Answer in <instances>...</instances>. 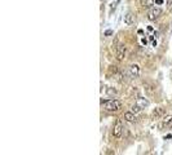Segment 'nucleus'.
<instances>
[{
	"label": "nucleus",
	"mask_w": 172,
	"mask_h": 155,
	"mask_svg": "<svg viewBox=\"0 0 172 155\" xmlns=\"http://www.w3.org/2000/svg\"><path fill=\"white\" fill-rule=\"evenodd\" d=\"M163 114H165V110H163L162 107H157V109L151 113V119H153V120H157V119H159L160 116H163Z\"/></svg>",
	"instance_id": "8"
},
{
	"label": "nucleus",
	"mask_w": 172,
	"mask_h": 155,
	"mask_svg": "<svg viewBox=\"0 0 172 155\" xmlns=\"http://www.w3.org/2000/svg\"><path fill=\"white\" fill-rule=\"evenodd\" d=\"M163 2H165V0H155V4L157 5H160V4H163Z\"/></svg>",
	"instance_id": "17"
},
{
	"label": "nucleus",
	"mask_w": 172,
	"mask_h": 155,
	"mask_svg": "<svg viewBox=\"0 0 172 155\" xmlns=\"http://www.w3.org/2000/svg\"><path fill=\"white\" fill-rule=\"evenodd\" d=\"M163 125H166L167 128H172V115H167L163 118Z\"/></svg>",
	"instance_id": "11"
},
{
	"label": "nucleus",
	"mask_w": 172,
	"mask_h": 155,
	"mask_svg": "<svg viewBox=\"0 0 172 155\" xmlns=\"http://www.w3.org/2000/svg\"><path fill=\"white\" fill-rule=\"evenodd\" d=\"M167 11L172 12V0H167Z\"/></svg>",
	"instance_id": "14"
},
{
	"label": "nucleus",
	"mask_w": 172,
	"mask_h": 155,
	"mask_svg": "<svg viewBox=\"0 0 172 155\" xmlns=\"http://www.w3.org/2000/svg\"><path fill=\"white\" fill-rule=\"evenodd\" d=\"M135 105H136L137 107H139L140 110H142V109H145V107H148V106L150 105V102H149L148 98H145V97H139V98L136 100Z\"/></svg>",
	"instance_id": "4"
},
{
	"label": "nucleus",
	"mask_w": 172,
	"mask_h": 155,
	"mask_svg": "<svg viewBox=\"0 0 172 155\" xmlns=\"http://www.w3.org/2000/svg\"><path fill=\"white\" fill-rule=\"evenodd\" d=\"M140 73H141V70H140L139 65H131L130 66V74H131L132 78H139Z\"/></svg>",
	"instance_id": "7"
},
{
	"label": "nucleus",
	"mask_w": 172,
	"mask_h": 155,
	"mask_svg": "<svg viewBox=\"0 0 172 155\" xmlns=\"http://www.w3.org/2000/svg\"><path fill=\"white\" fill-rule=\"evenodd\" d=\"M113 34H114L113 30H106V31L104 32V35H105V36H110V35H113Z\"/></svg>",
	"instance_id": "16"
},
{
	"label": "nucleus",
	"mask_w": 172,
	"mask_h": 155,
	"mask_svg": "<svg viewBox=\"0 0 172 155\" xmlns=\"http://www.w3.org/2000/svg\"><path fill=\"white\" fill-rule=\"evenodd\" d=\"M106 92H108V94H110V96H114V94H117V91L113 89V88H108Z\"/></svg>",
	"instance_id": "13"
},
{
	"label": "nucleus",
	"mask_w": 172,
	"mask_h": 155,
	"mask_svg": "<svg viewBox=\"0 0 172 155\" xmlns=\"http://www.w3.org/2000/svg\"><path fill=\"white\" fill-rule=\"evenodd\" d=\"M126 52H127V49L124 45H119L117 48V59L118 61H123L124 57H126Z\"/></svg>",
	"instance_id": "6"
},
{
	"label": "nucleus",
	"mask_w": 172,
	"mask_h": 155,
	"mask_svg": "<svg viewBox=\"0 0 172 155\" xmlns=\"http://www.w3.org/2000/svg\"><path fill=\"white\" fill-rule=\"evenodd\" d=\"M101 103L104 109L109 113H114V111H118L122 107V102L118 100H101Z\"/></svg>",
	"instance_id": "1"
},
{
	"label": "nucleus",
	"mask_w": 172,
	"mask_h": 155,
	"mask_svg": "<svg viewBox=\"0 0 172 155\" xmlns=\"http://www.w3.org/2000/svg\"><path fill=\"white\" fill-rule=\"evenodd\" d=\"M155 0H141V7L146 8V9H150V8L154 5Z\"/></svg>",
	"instance_id": "10"
},
{
	"label": "nucleus",
	"mask_w": 172,
	"mask_h": 155,
	"mask_svg": "<svg viewBox=\"0 0 172 155\" xmlns=\"http://www.w3.org/2000/svg\"><path fill=\"white\" fill-rule=\"evenodd\" d=\"M128 123H135L136 122V115L133 111H128V113H124V116H123Z\"/></svg>",
	"instance_id": "9"
},
{
	"label": "nucleus",
	"mask_w": 172,
	"mask_h": 155,
	"mask_svg": "<svg viewBox=\"0 0 172 155\" xmlns=\"http://www.w3.org/2000/svg\"><path fill=\"white\" fill-rule=\"evenodd\" d=\"M162 13H163V11L159 7H151L149 9V12H148V20L149 21H155V20L159 18Z\"/></svg>",
	"instance_id": "2"
},
{
	"label": "nucleus",
	"mask_w": 172,
	"mask_h": 155,
	"mask_svg": "<svg viewBox=\"0 0 172 155\" xmlns=\"http://www.w3.org/2000/svg\"><path fill=\"white\" fill-rule=\"evenodd\" d=\"M135 22H136L135 14H133L132 12H128V13L124 16V23H126L127 26H132V25H135Z\"/></svg>",
	"instance_id": "5"
},
{
	"label": "nucleus",
	"mask_w": 172,
	"mask_h": 155,
	"mask_svg": "<svg viewBox=\"0 0 172 155\" xmlns=\"http://www.w3.org/2000/svg\"><path fill=\"white\" fill-rule=\"evenodd\" d=\"M131 111H133V113L136 114V113H140V111H141V110H140L139 107H137L136 105H133V106H132V110H131Z\"/></svg>",
	"instance_id": "15"
},
{
	"label": "nucleus",
	"mask_w": 172,
	"mask_h": 155,
	"mask_svg": "<svg viewBox=\"0 0 172 155\" xmlns=\"http://www.w3.org/2000/svg\"><path fill=\"white\" fill-rule=\"evenodd\" d=\"M111 73H114V74H117V73H118V68H117V66H110V68H109V75H110Z\"/></svg>",
	"instance_id": "12"
},
{
	"label": "nucleus",
	"mask_w": 172,
	"mask_h": 155,
	"mask_svg": "<svg viewBox=\"0 0 172 155\" xmlns=\"http://www.w3.org/2000/svg\"><path fill=\"white\" fill-rule=\"evenodd\" d=\"M123 124H122V120L120 119H117V122L113 127V136L115 139H120L122 137V132H123Z\"/></svg>",
	"instance_id": "3"
}]
</instances>
